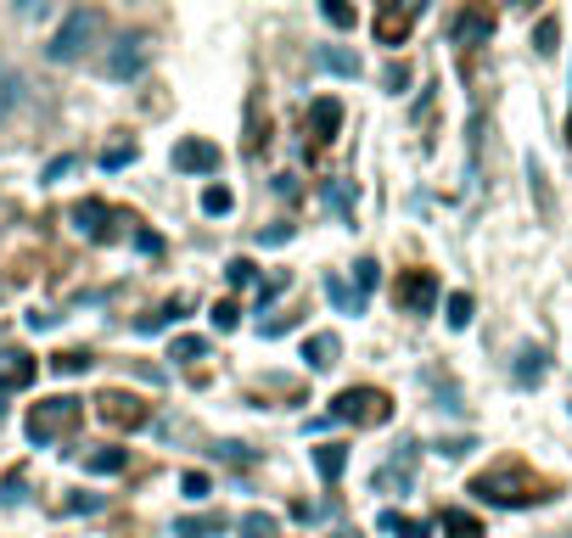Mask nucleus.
Returning a JSON list of instances; mask_svg holds the SVG:
<instances>
[{"mask_svg":"<svg viewBox=\"0 0 572 538\" xmlns=\"http://www.w3.org/2000/svg\"><path fill=\"white\" fill-rule=\"evenodd\" d=\"M102 34H107V18H102V7H73V12L62 18V29L51 34L45 56H51L56 68H73V62H85V56L102 45Z\"/></svg>","mask_w":572,"mask_h":538,"instance_id":"nucleus-1","label":"nucleus"},{"mask_svg":"<svg viewBox=\"0 0 572 538\" xmlns=\"http://www.w3.org/2000/svg\"><path fill=\"white\" fill-rule=\"evenodd\" d=\"M79 415H85V404H79V399H40L34 404V415H29V437L34 443H56V437H67L73 426H79Z\"/></svg>","mask_w":572,"mask_h":538,"instance_id":"nucleus-2","label":"nucleus"},{"mask_svg":"<svg viewBox=\"0 0 572 538\" xmlns=\"http://www.w3.org/2000/svg\"><path fill=\"white\" fill-rule=\"evenodd\" d=\"M102 73L118 79V84H124V79H141V73H146V40H141V34L113 40V51L102 56Z\"/></svg>","mask_w":572,"mask_h":538,"instance_id":"nucleus-3","label":"nucleus"},{"mask_svg":"<svg viewBox=\"0 0 572 538\" xmlns=\"http://www.w3.org/2000/svg\"><path fill=\"white\" fill-rule=\"evenodd\" d=\"M175 168L180 174H214L219 168V146L202 141V135H186V141H175Z\"/></svg>","mask_w":572,"mask_h":538,"instance_id":"nucleus-4","label":"nucleus"},{"mask_svg":"<svg viewBox=\"0 0 572 538\" xmlns=\"http://www.w3.org/2000/svg\"><path fill=\"white\" fill-rule=\"evenodd\" d=\"M332 415H337V421H387V399L371 393V387H360V393H337Z\"/></svg>","mask_w":572,"mask_h":538,"instance_id":"nucleus-5","label":"nucleus"},{"mask_svg":"<svg viewBox=\"0 0 572 538\" xmlns=\"http://www.w3.org/2000/svg\"><path fill=\"white\" fill-rule=\"evenodd\" d=\"M404 309H416V314H427L433 309V298H438V281H433V269H416L410 281H404Z\"/></svg>","mask_w":572,"mask_h":538,"instance_id":"nucleus-6","label":"nucleus"},{"mask_svg":"<svg viewBox=\"0 0 572 538\" xmlns=\"http://www.w3.org/2000/svg\"><path fill=\"white\" fill-rule=\"evenodd\" d=\"M102 415H107L113 426H141V421H146V410H141L135 399H124V393H102Z\"/></svg>","mask_w":572,"mask_h":538,"instance_id":"nucleus-7","label":"nucleus"},{"mask_svg":"<svg viewBox=\"0 0 572 538\" xmlns=\"http://www.w3.org/2000/svg\"><path fill=\"white\" fill-rule=\"evenodd\" d=\"M337 353H343V342H337L332 331H320V337H309V342H303V359H309L314 371H325V365H337Z\"/></svg>","mask_w":572,"mask_h":538,"instance_id":"nucleus-8","label":"nucleus"},{"mask_svg":"<svg viewBox=\"0 0 572 538\" xmlns=\"http://www.w3.org/2000/svg\"><path fill=\"white\" fill-rule=\"evenodd\" d=\"M343 466H349V448H343V443H320V448H314V472H320L325 483H337Z\"/></svg>","mask_w":572,"mask_h":538,"instance_id":"nucleus-9","label":"nucleus"},{"mask_svg":"<svg viewBox=\"0 0 572 538\" xmlns=\"http://www.w3.org/2000/svg\"><path fill=\"white\" fill-rule=\"evenodd\" d=\"M309 124H314V135H320V141H332V135L343 130V107H337L332 96H325V102H314V107H309Z\"/></svg>","mask_w":572,"mask_h":538,"instance_id":"nucleus-10","label":"nucleus"},{"mask_svg":"<svg viewBox=\"0 0 572 538\" xmlns=\"http://www.w3.org/2000/svg\"><path fill=\"white\" fill-rule=\"evenodd\" d=\"M214 532H225V516H186V521H175V538H214Z\"/></svg>","mask_w":572,"mask_h":538,"instance_id":"nucleus-11","label":"nucleus"},{"mask_svg":"<svg viewBox=\"0 0 572 538\" xmlns=\"http://www.w3.org/2000/svg\"><path fill=\"white\" fill-rule=\"evenodd\" d=\"M438 527H444L449 538H482V521H477V516H466V510H444V516H438Z\"/></svg>","mask_w":572,"mask_h":538,"instance_id":"nucleus-12","label":"nucleus"},{"mask_svg":"<svg viewBox=\"0 0 572 538\" xmlns=\"http://www.w3.org/2000/svg\"><path fill=\"white\" fill-rule=\"evenodd\" d=\"M18 102H23V79H18L12 68H0V118H12Z\"/></svg>","mask_w":572,"mask_h":538,"instance_id":"nucleus-13","label":"nucleus"},{"mask_svg":"<svg viewBox=\"0 0 572 538\" xmlns=\"http://www.w3.org/2000/svg\"><path fill=\"white\" fill-rule=\"evenodd\" d=\"M124 448H96V455H85V472H96V477H113V472H124Z\"/></svg>","mask_w":572,"mask_h":538,"instance_id":"nucleus-14","label":"nucleus"},{"mask_svg":"<svg viewBox=\"0 0 572 538\" xmlns=\"http://www.w3.org/2000/svg\"><path fill=\"white\" fill-rule=\"evenodd\" d=\"M320 68H332V73H343V79H360V56H349V51H337V45H320Z\"/></svg>","mask_w":572,"mask_h":538,"instance_id":"nucleus-15","label":"nucleus"},{"mask_svg":"<svg viewBox=\"0 0 572 538\" xmlns=\"http://www.w3.org/2000/svg\"><path fill=\"white\" fill-rule=\"evenodd\" d=\"M56 12V0H12V18L18 23H45Z\"/></svg>","mask_w":572,"mask_h":538,"instance_id":"nucleus-16","label":"nucleus"},{"mask_svg":"<svg viewBox=\"0 0 572 538\" xmlns=\"http://www.w3.org/2000/svg\"><path fill=\"white\" fill-rule=\"evenodd\" d=\"M102 214H107L102 203H79V208H73V225L91 230V236H102Z\"/></svg>","mask_w":572,"mask_h":538,"instance_id":"nucleus-17","label":"nucleus"},{"mask_svg":"<svg viewBox=\"0 0 572 538\" xmlns=\"http://www.w3.org/2000/svg\"><path fill=\"white\" fill-rule=\"evenodd\" d=\"M230 208H236L230 186H208V192H202V214H214V219H219V214H230Z\"/></svg>","mask_w":572,"mask_h":538,"instance_id":"nucleus-18","label":"nucleus"},{"mask_svg":"<svg viewBox=\"0 0 572 538\" xmlns=\"http://www.w3.org/2000/svg\"><path fill=\"white\" fill-rule=\"evenodd\" d=\"M320 12H325V23H332V29H354V7H349V0H320Z\"/></svg>","mask_w":572,"mask_h":538,"instance_id":"nucleus-19","label":"nucleus"},{"mask_svg":"<svg viewBox=\"0 0 572 538\" xmlns=\"http://www.w3.org/2000/svg\"><path fill=\"white\" fill-rule=\"evenodd\" d=\"M382 527H387V532H398V538H427V527H422V521L398 516V510H387V516H382Z\"/></svg>","mask_w":572,"mask_h":538,"instance_id":"nucleus-20","label":"nucleus"},{"mask_svg":"<svg viewBox=\"0 0 572 538\" xmlns=\"http://www.w3.org/2000/svg\"><path fill=\"white\" fill-rule=\"evenodd\" d=\"M241 532H248V538H275V516L248 510V516H241Z\"/></svg>","mask_w":572,"mask_h":538,"instance_id":"nucleus-21","label":"nucleus"},{"mask_svg":"<svg viewBox=\"0 0 572 538\" xmlns=\"http://www.w3.org/2000/svg\"><path fill=\"white\" fill-rule=\"evenodd\" d=\"M488 29H495V18H488V12H471V18H460V40H488Z\"/></svg>","mask_w":572,"mask_h":538,"instance_id":"nucleus-22","label":"nucleus"},{"mask_svg":"<svg viewBox=\"0 0 572 538\" xmlns=\"http://www.w3.org/2000/svg\"><path fill=\"white\" fill-rule=\"evenodd\" d=\"M325 292H332V303H337V309H349V314H360V309H365V298H360V292H349V287H343L337 276L325 281Z\"/></svg>","mask_w":572,"mask_h":538,"instance_id":"nucleus-23","label":"nucleus"},{"mask_svg":"<svg viewBox=\"0 0 572 538\" xmlns=\"http://www.w3.org/2000/svg\"><path fill=\"white\" fill-rule=\"evenodd\" d=\"M539 376H544V353H539V348H528V353H522V365H517V382H539Z\"/></svg>","mask_w":572,"mask_h":538,"instance_id":"nucleus-24","label":"nucleus"},{"mask_svg":"<svg viewBox=\"0 0 572 538\" xmlns=\"http://www.w3.org/2000/svg\"><path fill=\"white\" fill-rule=\"evenodd\" d=\"M449 325H455V331H466V325H471V298H466V292H455V298H449Z\"/></svg>","mask_w":572,"mask_h":538,"instance_id":"nucleus-25","label":"nucleus"},{"mask_svg":"<svg viewBox=\"0 0 572 538\" xmlns=\"http://www.w3.org/2000/svg\"><path fill=\"white\" fill-rule=\"evenodd\" d=\"M225 276H230V287H248V281H253V258H230Z\"/></svg>","mask_w":572,"mask_h":538,"instance_id":"nucleus-26","label":"nucleus"},{"mask_svg":"<svg viewBox=\"0 0 572 538\" xmlns=\"http://www.w3.org/2000/svg\"><path fill=\"white\" fill-rule=\"evenodd\" d=\"M533 40H539V51H544V56H550V51H555V40H561V23H555V18H544V23H539V34H533Z\"/></svg>","mask_w":572,"mask_h":538,"instance_id":"nucleus-27","label":"nucleus"},{"mask_svg":"<svg viewBox=\"0 0 572 538\" xmlns=\"http://www.w3.org/2000/svg\"><path fill=\"white\" fill-rule=\"evenodd\" d=\"M354 269H360V298H371V287H376V276H382V269H376V258H360Z\"/></svg>","mask_w":572,"mask_h":538,"instance_id":"nucleus-28","label":"nucleus"},{"mask_svg":"<svg viewBox=\"0 0 572 538\" xmlns=\"http://www.w3.org/2000/svg\"><path fill=\"white\" fill-rule=\"evenodd\" d=\"M124 163H135V146H107L102 152V168H124Z\"/></svg>","mask_w":572,"mask_h":538,"instance_id":"nucleus-29","label":"nucleus"},{"mask_svg":"<svg viewBox=\"0 0 572 538\" xmlns=\"http://www.w3.org/2000/svg\"><path fill=\"white\" fill-rule=\"evenodd\" d=\"M180 488H186V499H202V494H208L214 483H208L202 472H186V477H180Z\"/></svg>","mask_w":572,"mask_h":538,"instance_id":"nucleus-30","label":"nucleus"},{"mask_svg":"<svg viewBox=\"0 0 572 538\" xmlns=\"http://www.w3.org/2000/svg\"><path fill=\"white\" fill-rule=\"evenodd\" d=\"M85 365H91L85 353H56V371H62V376H73V371H85Z\"/></svg>","mask_w":572,"mask_h":538,"instance_id":"nucleus-31","label":"nucleus"},{"mask_svg":"<svg viewBox=\"0 0 572 538\" xmlns=\"http://www.w3.org/2000/svg\"><path fill=\"white\" fill-rule=\"evenodd\" d=\"M214 325H219V331H236V303H219V309H214Z\"/></svg>","mask_w":572,"mask_h":538,"instance_id":"nucleus-32","label":"nucleus"},{"mask_svg":"<svg viewBox=\"0 0 572 538\" xmlns=\"http://www.w3.org/2000/svg\"><path fill=\"white\" fill-rule=\"evenodd\" d=\"M202 348H208V342H202V337H180V342H175V353H180V359H197V353H202Z\"/></svg>","mask_w":572,"mask_h":538,"instance_id":"nucleus-33","label":"nucleus"},{"mask_svg":"<svg viewBox=\"0 0 572 538\" xmlns=\"http://www.w3.org/2000/svg\"><path fill=\"white\" fill-rule=\"evenodd\" d=\"M29 376H34V365H23V359H18V365H12V371H7V387H23V382H29Z\"/></svg>","mask_w":572,"mask_h":538,"instance_id":"nucleus-34","label":"nucleus"},{"mask_svg":"<svg viewBox=\"0 0 572 538\" xmlns=\"http://www.w3.org/2000/svg\"><path fill=\"white\" fill-rule=\"evenodd\" d=\"M281 287H287V276H270V281L259 287V303H270V298H281Z\"/></svg>","mask_w":572,"mask_h":538,"instance_id":"nucleus-35","label":"nucleus"},{"mask_svg":"<svg viewBox=\"0 0 572 538\" xmlns=\"http://www.w3.org/2000/svg\"><path fill=\"white\" fill-rule=\"evenodd\" d=\"M511 7H533V0H511Z\"/></svg>","mask_w":572,"mask_h":538,"instance_id":"nucleus-36","label":"nucleus"}]
</instances>
